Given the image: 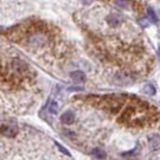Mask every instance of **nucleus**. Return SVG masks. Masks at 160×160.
Instances as JSON below:
<instances>
[{
    "instance_id": "obj_1",
    "label": "nucleus",
    "mask_w": 160,
    "mask_h": 160,
    "mask_svg": "<svg viewBox=\"0 0 160 160\" xmlns=\"http://www.w3.org/2000/svg\"><path fill=\"white\" fill-rule=\"evenodd\" d=\"M87 103L103 109L120 123L128 127H148L160 119L159 110L152 104L129 95H104L83 97Z\"/></svg>"
},
{
    "instance_id": "obj_2",
    "label": "nucleus",
    "mask_w": 160,
    "mask_h": 160,
    "mask_svg": "<svg viewBox=\"0 0 160 160\" xmlns=\"http://www.w3.org/2000/svg\"><path fill=\"white\" fill-rule=\"evenodd\" d=\"M4 36L29 49H42L57 42V29L40 20H30L6 30Z\"/></svg>"
},
{
    "instance_id": "obj_3",
    "label": "nucleus",
    "mask_w": 160,
    "mask_h": 160,
    "mask_svg": "<svg viewBox=\"0 0 160 160\" xmlns=\"http://www.w3.org/2000/svg\"><path fill=\"white\" fill-rule=\"evenodd\" d=\"M33 77V71L22 59L0 56V88H22L29 84Z\"/></svg>"
},
{
    "instance_id": "obj_4",
    "label": "nucleus",
    "mask_w": 160,
    "mask_h": 160,
    "mask_svg": "<svg viewBox=\"0 0 160 160\" xmlns=\"http://www.w3.org/2000/svg\"><path fill=\"white\" fill-rule=\"evenodd\" d=\"M71 80L74 81L75 83H83L86 81V75L81 70H76L71 74Z\"/></svg>"
},
{
    "instance_id": "obj_5",
    "label": "nucleus",
    "mask_w": 160,
    "mask_h": 160,
    "mask_svg": "<svg viewBox=\"0 0 160 160\" xmlns=\"http://www.w3.org/2000/svg\"><path fill=\"white\" fill-rule=\"evenodd\" d=\"M61 120L63 123H67V125H70V123H72L75 120V114L74 112H71V110H67L65 113H64L62 116H61Z\"/></svg>"
},
{
    "instance_id": "obj_6",
    "label": "nucleus",
    "mask_w": 160,
    "mask_h": 160,
    "mask_svg": "<svg viewBox=\"0 0 160 160\" xmlns=\"http://www.w3.org/2000/svg\"><path fill=\"white\" fill-rule=\"evenodd\" d=\"M92 155H94L95 158H98V159H103V158L106 157V153H104L101 148H95L92 151Z\"/></svg>"
},
{
    "instance_id": "obj_7",
    "label": "nucleus",
    "mask_w": 160,
    "mask_h": 160,
    "mask_svg": "<svg viewBox=\"0 0 160 160\" xmlns=\"http://www.w3.org/2000/svg\"><path fill=\"white\" fill-rule=\"evenodd\" d=\"M143 92H146V94H148V95H154L155 89H154V87H153V86L147 84V86H145V88H143Z\"/></svg>"
},
{
    "instance_id": "obj_8",
    "label": "nucleus",
    "mask_w": 160,
    "mask_h": 160,
    "mask_svg": "<svg viewBox=\"0 0 160 160\" xmlns=\"http://www.w3.org/2000/svg\"><path fill=\"white\" fill-rule=\"evenodd\" d=\"M57 109H58V104L56 101H53V102H51V104H50V107H49V112L51 113V114H56L57 113Z\"/></svg>"
},
{
    "instance_id": "obj_9",
    "label": "nucleus",
    "mask_w": 160,
    "mask_h": 160,
    "mask_svg": "<svg viewBox=\"0 0 160 160\" xmlns=\"http://www.w3.org/2000/svg\"><path fill=\"white\" fill-rule=\"evenodd\" d=\"M148 16H149V19H151V22H158V17L155 16L154 11H153V8H148Z\"/></svg>"
},
{
    "instance_id": "obj_10",
    "label": "nucleus",
    "mask_w": 160,
    "mask_h": 160,
    "mask_svg": "<svg viewBox=\"0 0 160 160\" xmlns=\"http://www.w3.org/2000/svg\"><path fill=\"white\" fill-rule=\"evenodd\" d=\"M69 90H83V88H78V87H72V88H69Z\"/></svg>"
}]
</instances>
